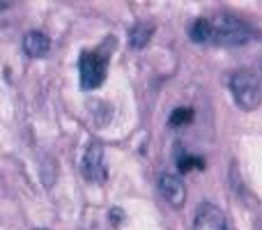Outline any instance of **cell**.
I'll return each instance as SVG.
<instances>
[{"label": "cell", "instance_id": "6da1fadb", "mask_svg": "<svg viewBox=\"0 0 262 230\" xmlns=\"http://www.w3.org/2000/svg\"><path fill=\"white\" fill-rule=\"evenodd\" d=\"M212 26V41L209 44H219V46H242L249 44L255 37V30L249 26L246 21L237 18L235 14L221 12L216 16L209 18Z\"/></svg>", "mask_w": 262, "mask_h": 230}, {"label": "cell", "instance_id": "7a4b0ae2", "mask_svg": "<svg viewBox=\"0 0 262 230\" xmlns=\"http://www.w3.org/2000/svg\"><path fill=\"white\" fill-rule=\"evenodd\" d=\"M230 92L232 99L239 109L253 111L262 104V81L251 69H239L230 76Z\"/></svg>", "mask_w": 262, "mask_h": 230}, {"label": "cell", "instance_id": "3957f363", "mask_svg": "<svg viewBox=\"0 0 262 230\" xmlns=\"http://www.w3.org/2000/svg\"><path fill=\"white\" fill-rule=\"evenodd\" d=\"M106 67H108V51H85L78 60V72H81V88L83 90H95L104 83Z\"/></svg>", "mask_w": 262, "mask_h": 230}, {"label": "cell", "instance_id": "277c9868", "mask_svg": "<svg viewBox=\"0 0 262 230\" xmlns=\"http://www.w3.org/2000/svg\"><path fill=\"white\" fill-rule=\"evenodd\" d=\"M81 171L88 182L104 184L106 177H108V166H106V159H104V145L97 143V140H92V143L88 145L85 154H83Z\"/></svg>", "mask_w": 262, "mask_h": 230}, {"label": "cell", "instance_id": "5b68a950", "mask_svg": "<svg viewBox=\"0 0 262 230\" xmlns=\"http://www.w3.org/2000/svg\"><path fill=\"white\" fill-rule=\"evenodd\" d=\"M193 230H230V226H228V219L221 207L212 203H203L195 210Z\"/></svg>", "mask_w": 262, "mask_h": 230}, {"label": "cell", "instance_id": "8992f818", "mask_svg": "<svg viewBox=\"0 0 262 230\" xmlns=\"http://www.w3.org/2000/svg\"><path fill=\"white\" fill-rule=\"evenodd\" d=\"M159 194H161L163 200L175 210H180L186 200L184 182H182L177 175H172V173H163V175L159 177Z\"/></svg>", "mask_w": 262, "mask_h": 230}, {"label": "cell", "instance_id": "52a82bcc", "mask_svg": "<svg viewBox=\"0 0 262 230\" xmlns=\"http://www.w3.org/2000/svg\"><path fill=\"white\" fill-rule=\"evenodd\" d=\"M23 51L30 58H44L51 51V39L41 30H30L23 37Z\"/></svg>", "mask_w": 262, "mask_h": 230}, {"label": "cell", "instance_id": "ba28073f", "mask_svg": "<svg viewBox=\"0 0 262 230\" xmlns=\"http://www.w3.org/2000/svg\"><path fill=\"white\" fill-rule=\"evenodd\" d=\"M152 32H154V26H147V23H138V26L131 28L129 32V46L136 51H140L143 46H147V41L152 39Z\"/></svg>", "mask_w": 262, "mask_h": 230}, {"label": "cell", "instance_id": "9c48e42d", "mask_svg": "<svg viewBox=\"0 0 262 230\" xmlns=\"http://www.w3.org/2000/svg\"><path fill=\"white\" fill-rule=\"evenodd\" d=\"M191 39L198 41V44H209L212 41V26H209V18H198L191 26Z\"/></svg>", "mask_w": 262, "mask_h": 230}, {"label": "cell", "instance_id": "30bf717a", "mask_svg": "<svg viewBox=\"0 0 262 230\" xmlns=\"http://www.w3.org/2000/svg\"><path fill=\"white\" fill-rule=\"evenodd\" d=\"M193 120V111L191 109H177V111H172V115H170V127H184V124H189V122Z\"/></svg>", "mask_w": 262, "mask_h": 230}, {"label": "cell", "instance_id": "8fae6325", "mask_svg": "<svg viewBox=\"0 0 262 230\" xmlns=\"http://www.w3.org/2000/svg\"><path fill=\"white\" fill-rule=\"evenodd\" d=\"M191 168H205V161L200 157H189V154L180 157V171L182 173H189Z\"/></svg>", "mask_w": 262, "mask_h": 230}, {"label": "cell", "instance_id": "7c38bea8", "mask_svg": "<svg viewBox=\"0 0 262 230\" xmlns=\"http://www.w3.org/2000/svg\"><path fill=\"white\" fill-rule=\"evenodd\" d=\"M108 217H113V223H120V221H122V210H118V207L111 210Z\"/></svg>", "mask_w": 262, "mask_h": 230}, {"label": "cell", "instance_id": "4fadbf2b", "mask_svg": "<svg viewBox=\"0 0 262 230\" xmlns=\"http://www.w3.org/2000/svg\"><path fill=\"white\" fill-rule=\"evenodd\" d=\"M9 7V3H0V12H3V9H7Z\"/></svg>", "mask_w": 262, "mask_h": 230}, {"label": "cell", "instance_id": "5bb4252c", "mask_svg": "<svg viewBox=\"0 0 262 230\" xmlns=\"http://www.w3.org/2000/svg\"><path fill=\"white\" fill-rule=\"evenodd\" d=\"M39 230H41V228H39Z\"/></svg>", "mask_w": 262, "mask_h": 230}]
</instances>
